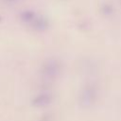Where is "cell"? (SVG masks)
Masks as SVG:
<instances>
[{"instance_id":"2","label":"cell","mask_w":121,"mask_h":121,"mask_svg":"<svg viewBox=\"0 0 121 121\" xmlns=\"http://www.w3.org/2000/svg\"><path fill=\"white\" fill-rule=\"evenodd\" d=\"M59 70H60V66L59 63H56L55 61H51L49 64L46 65V75L49 77H54L55 75L59 74Z\"/></svg>"},{"instance_id":"3","label":"cell","mask_w":121,"mask_h":121,"mask_svg":"<svg viewBox=\"0 0 121 121\" xmlns=\"http://www.w3.org/2000/svg\"><path fill=\"white\" fill-rule=\"evenodd\" d=\"M94 95H95L94 90H93L92 88H88V89H86V90L83 92V95H82L83 100L86 101V102H91V101H93Z\"/></svg>"},{"instance_id":"4","label":"cell","mask_w":121,"mask_h":121,"mask_svg":"<svg viewBox=\"0 0 121 121\" xmlns=\"http://www.w3.org/2000/svg\"><path fill=\"white\" fill-rule=\"evenodd\" d=\"M22 18H23V20L27 21V22L33 21L35 19V13L32 12V11H25L22 14Z\"/></svg>"},{"instance_id":"1","label":"cell","mask_w":121,"mask_h":121,"mask_svg":"<svg viewBox=\"0 0 121 121\" xmlns=\"http://www.w3.org/2000/svg\"><path fill=\"white\" fill-rule=\"evenodd\" d=\"M51 95L48 94H42L40 95H38L34 100H33V105L37 106V107H43L48 105L51 102Z\"/></svg>"}]
</instances>
